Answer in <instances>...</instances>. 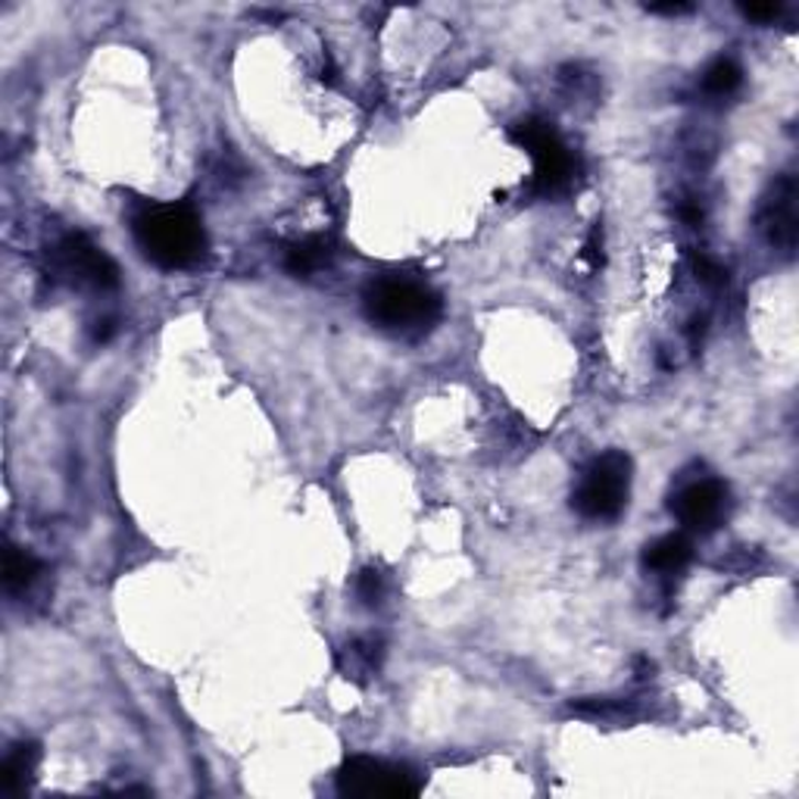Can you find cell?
I'll return each mask as SVG.
<instances>
[{"instance_id": "15", "label": "cell", "mask_w": 799, "mask_h": 799, "mask_svg": "<svg viewBox=\"0 0 799 799\" xmlns=\"http://www.w3.org/2000/svg\"><path fill=\"white\" fill-rule=\"evenodd\" d=\"M353 593L366 609H378L385 600V575L378 568H363L353 581Z\"/></svg>"}, {"instance_id": "5", "label": "cell", "mask_w": 799, "mask_h": 799, "mask_svg": "<svg viewBox=\"0 0 799 799\" xmlns=\"http://www.w3.org/2000/svg\"><path fill=\"white\" fill-rule=\"evenodd\" d=\"M51 273L73 288L110 291L119 285V269L88 234H66L51 251Z\"/></svg>"}, {"instance_id": "1", "label": "cell", "mask_w": 799, "mask_h": 799, "mask_svg": "<svg viewBox=\"0 0 799 799\" xmlns=\"http://www.w3.org/2000/svg\"><path fill=\"white\" fill-rule=\"evenodd\" d=\"M141 254L159 269H188L207 254V232L203 219L191 203H151L132 215Z\"/></svg>"}, {"instance_id": "4", "label": "cell", "mask_w": 799, "mask_h": 799, "mask_svg": "<svg viewBox=\"0 0 799 799\" xmlns=\"http://www.w3.org/2000/svg\"><path fill=\"white\" fill-rule=\"evenodd\" d=\"M509 137L534 159L531 191L541 197L563 195L575 178V156L559 132L544 119H522L509 129Z\"/></svg>"}, {"instance_id": "21", "label": "cell", "mask_w": 799, "mask_h": 799, "mask_svg": "<svg viewBox=\"0 0 799 799\" xmlns=\"http://www.w3.org/2000/svg\"><path fill=\"white\" fill-rule=\"evenodd\" d=\"M113 334H116L113 319H100V322H95V329H91V341H95V344H107Z\"/></svg>"}, {"instance_id": "11", "label": "cell", "mask_w": 799, "mask_h": 799, "mask_svg": "<svg viewBox=\"0 0 799 799\" xmlns=\"http://www.w3.org/2000/svg\"><path fill=\"white\" fill-rule=\"evenodd\" d=\"M385 659V644L378 641V637H359V641H353L344 653H341V672H344V678L347 681H369L371 675L378 672V665Z\"/></svg>"}, {"instance_id": "12", "label": "cell", "mask_w": 799, "mask_h": 799, "mask_svg": "<svg viewBox=\"0 0 799 799\" xmlns=\"http://www.w3.org/2000/svg\"><path fill=\"white\" fill-rule=\"evenodd\" d=\"M332 263V244L322 241V237H307V241H297L288 247L285 254V269L293 278H310V275L329 269Z\"/></svg>"}, {"instance_id": "8", "label": "cell", "mask_w": 799, "mask_h": 799, "mask_svg": "<svg viewBox=\"0 0 799 799\" xmlns=\"http://www.w3.org/2000/svg\"><path fill=\"white\" fill-rule=\"evenodd\" d=\"M759 229L775 251L787 256L794 254V247H797V181L794 176H780L772 185L768 197L762 200Z\"/></svg>"}, {"instance_id": "14", "label": "cell", "mask_w": 799, "mask_h": 799, "mask_svg": "<svg viewBox=\"0 0 799 799\" xmlns=\"http://www.w3.org/2000/svg\"><path fill=\"white\" fill-rule=\"evenodd\" d=\"M743 85V69L734 59H715L706 73H702V91L709 98H731Z\"/></svg>"}, {"instance_id": "16", "label": "cell", "mask_w": 799, "mask_h": 799, "mask_svg": "<svg viewBox=\"0 0 799 799\" xmlns=\"http://www.w3.org/2000/svg\"><path fill=\"white\" fill-rule=\"evenodd\" d=\"M575 712L581 715H597V719H619L628 712V706L612 700H578L575 702Z\"/></svg>"}, {"instance_id": "3", "label": "cell", "mask_w": 799, "mask_h": 799, "mask_svg": "<svg viewBox=\"0 0 799 799\" xmlns=\"http://www.w3.org/2000/svg\"><path fill=\"white\" fill-rule=\"evenodd\" d=\"M631 493V459L622 450H606L585 468L571 493V509L590 522H612L628 507Z\"/></svg>"}, {"instance_id": "9", "label": "cell", "mask_w": 799, "mask_h": 799, "mask_svg": "<svg viewBox=\"0 0 799 799\" xmlns=\"http://www.w3.org/2000/svg\"><path fill=\"white\" fill-rule=\"evenodd\" d=\"M690 563H693V544L684 534H663L644 546V568L663 581L684 575Z\"/></svg>"}, {"instance_id": "18", "label": "cell", "mask_w": 799, "mask_h": 799, "mask_svg": "<svg viewBox=\"0 0 799 799\" xmlns=\"http://www.w3.org/2000/svg\"><path fill=\"white\" fill-rule=\"evenodd\" d=\"M780 3H750V7H741V13L746 20L753 22H762V25H768V22H775L780 16Z\"/></svg>"}, {"instance_id": "13", "label": "cell", "mask_w": 799, "mask_h": 799, "mask_svg": "<svg viewBox=\"0 0 799 799\" xmlns=\"http://www.w3.org/2000/svg\"><path fill=\"white\" fill-rule=\"evenodd\" d=\"M41 571H44V566H41L35 553L13 544L7 546V553H3V587H7V593H25L38 581Z\"/></svg>"}, {"instance_id": "10", "label": "cell", "mask_w": 799, "mask_h": 799, "mask_svg": "<svg viewBox=\"0 0 799 799\" xmlns=\"http://www.w3.org/2000/svg\"><path fill=\"white\" fill-rule=\"evenodd\" d=\"M41 762V750L38 743H16L7 759L0 765V787L7 797H16L22 790H29V784L35 780V772H38Z\"/></svg>"}, {"instance_id": "2", "label": "cell", "mask_w": 799, "mask_h": 799, "mask_svg": "<svg viewBox=\"0 0 799 799\" xmlns=\"http://www.w3.org/2000/svg\"><path fill=\"white\" fill-rule=\"evenodd\" d=\"M363 310L375 329L393 334V337H425L444 315L441 293L431 291L425 281L385 275L375 278L363 293Z\"/></svg>"}, {"instance_id": "22", "label": "cell", "mask_w": 799, "mask_h": 799, "mask_svg": "<svg viewBox=\"0 0 799 799\" xmlns=\"http://www.w3.org/2000/svg\"><path fill=\"white\" fill-rule=\"evenodd\" d=\"M681 219L687 222V225H693V229H697V225L702 222V210L700 207H693V203H687V207H681Z\"/></svg>"}, {"instance_id": "7", "label": "cell", "mask_w": 799, "mask_h": 799, "mask_svg": "<svg viewBox=\"0 0 799 799\" xmlns=\"http://www.w3.org/2000/svg\"><path fill=\"white\" fill-rule=\"evenodd\" d=\"M731 509V493L722 481L715 478H700L684 485L675 497H672V512L684 528L697 531V534H712L715 528L724 525Z\"/></svg>"}, {"instance_id": "20", "label": "cell", "mask_w": 799, "mask_h": 799, "mask_svg": "<svg viewBox=\"0 0 799 799\" xmlns=\"http://www.w3.org/2000/svg\"><path fill=\"white\" fill-rule=\"evenodd\" d=\"M646 10L656 16H684V13H693L697 7L693 3H646Z\"/></svg>"}, {"instance_id": "17", "label": "cell", "mask_w": 799, "mask_h": 799, "mask_svg": "<svg viewBox=\"0 0 799 799\" xmlns=\"http://www.w3.org/2000/svg\"><path fill=\"white\" fill-rule=\"evenodd\" d=\"M693 273H697V281L709 285V288H719V285L728 281V269L719 266L715 259H709V256H697L693 259Z\"/></svg>"}, {"instance_id": "19", "label": "cell", "mask_w": 799, "mask_h": 799, "mask_svg": "<svg viewBox=\"0 0 799 799\" xmlns=\"http://www.w3.org/2000/svg\"><path fill=\"white\" fill-rule=\"evenodd\" d=\"M585 263L590 266V269H600V263H603V232L600 229H593V234H590V241H587V247H585Z\"/></svg>"}, {"instance_id": "6", "label": "cell", "mask_w": 799, "mask_h": 799, "mask_svg": "<svg viewBox=\"0 0 799 799\" xmlns=\"http://www.w3.org/2000/svg\"><path fill=\"white\" fill-rule=\"evenodd\" d=\"M337 790L344 797H415L422 790V778L410 765L353 756L337 772Z\"/></svg>"}]
</instances>
